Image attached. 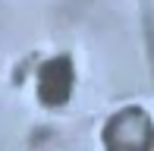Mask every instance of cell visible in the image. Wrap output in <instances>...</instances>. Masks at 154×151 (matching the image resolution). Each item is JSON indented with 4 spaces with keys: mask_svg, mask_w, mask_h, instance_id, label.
I'll list each match as a JSON object with an SVG mask.
<instances>
[{
    "mask_svg": "<svg viewBox=\"0 0 154 151\" xmlns=\"http://www.w3.org/2000/svg\"><path fill=\"white\" fill-rule=\"evenodd\" d=\"M72 63H69V57H54L47 60L44 66H41L38 72V98L41 104L47 107H60L63 101L72 94Z\"/></svg>",
    "mask_w": 154,
    "mask_h": 151,
    "instance_id": "1",
    "label": "cell"
}]
</instances>
